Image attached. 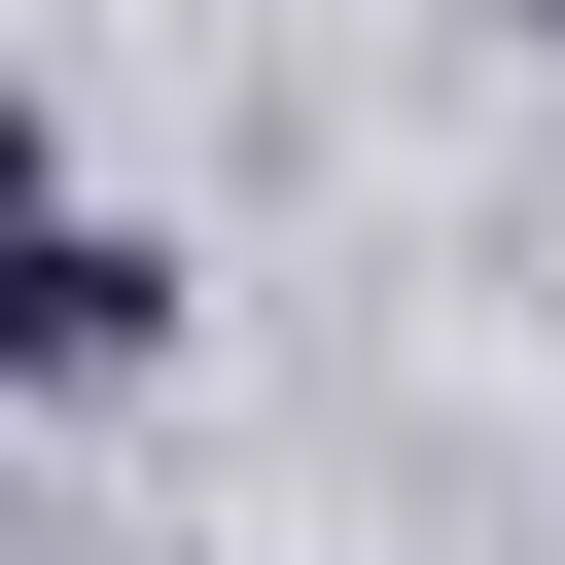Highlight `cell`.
<instances>
[{"mask_svg": "<svg viewBox=\"0 0 565 565\" xmlns=\"http://www.w3.org/2000/svg\"><path fill=\"white\" fill-rule=\"evenodd\" d=\"M141 353H177V247L71 212V247H35V388H141Z\"/></svg>", "mask_w": 565, "mask_h": 565, "instance_id": "cell-1", "label": "cell"}]
</instances>
